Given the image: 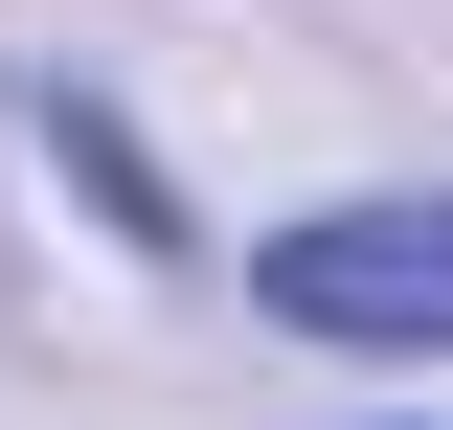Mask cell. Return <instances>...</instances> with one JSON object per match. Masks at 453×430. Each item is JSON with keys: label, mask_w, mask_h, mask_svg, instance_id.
<instances>
[{"label": "cell", "mask_w": 453, "mask_h": 430, "mask_svg": "<svg viewBox=\"0 0 453 430\" xmlns=\"http://www.w3.org/2000/svg\"><path fill=\"white\" fill-rule=\"evenodd\" d=\"M250 318H273V340H340V363H453V181L250 227Z\"/></svg>", "instance_id": "obj_1"}]
</instances>
